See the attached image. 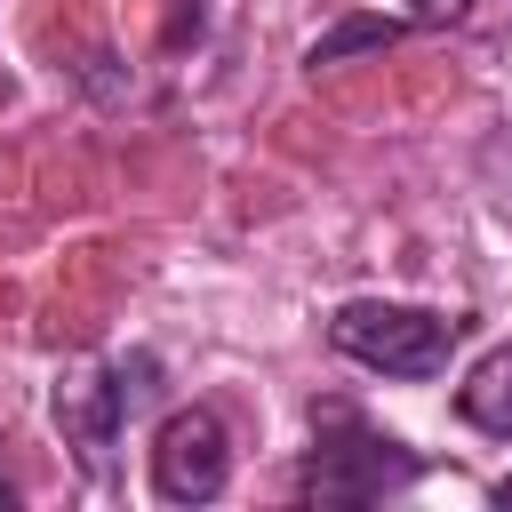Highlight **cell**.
<instances>
[{"label": "cell", "instance_id": "cell-2", "mask_svg": "<svg viewBox=\"0 0 512 512\" xmlns=\"http://www.w3.org/2000/svg\"><path fill=\"white\" fill-rule=\"evenodd\" d=\"M160 392V360L152 352H128V360H112V368H64L56 376V392H48V408H56V432H64V448L104 480L112 472V440H120V424L144 408Z\"/></svg>", "mask_w": 512, "mask_h": 512}, {"label": "cell", "instance_id": "cell-8", "mask_svg": "<svg viewBox=\"0 0 512 512\" xmlns=\"http://www.w3.org/2000/svg\"><path fill=\"white\" fill-rule=\"evenodd\" d=\"M496 504H512V480H504V488H496Z\"/></svg>", "mask_w": 512, "mask_h": 512}, {"label": "cell", "instance_id": "cell-1", "mask_svg": "<svg viewBox=\"0 0 512 512\" xmlns=\"http://www.w3.org/2000/svg\"><path fill=\"white\" fill-rule=\"evenodd\" d=\"M328 344L376 376H400V384H424L448 368V352L464 344V320L456 312H424V304H384V296H352L328 312Z\"/></svg>", "mask_w": 512, "mask_h": 512}, {"label": "cell", "instance_id": "cell-3", "mask_svg": "<svg viewBox=\"0 0 512 512\" xmlns=\"http://www.w3.org/2000/svg\"><path fill=\"white\" fill-rule=\"evenodd\" d=\"M416 472H424L416 448L360 424L352 408H320V432H312V456H304V496L312 504H376V496L408 488Z\"/></svg>", "mask_w": 512, "mask_h": 512}, {"label": "cell", "instance_id": "cell-5", "mask_svg": "<svg viewBox=\"0 0 512 512\" xmlns=\"http://www.w3.org/2000/svg\"><path fill=\"white\" fill-rule=\"evenodd\" d=\"M456 416H464L472 432H488V440H512V344H496V352H480V360L464 368Z\"/></svg>", "mask_w": 512, "mask_h": 512}, {"label": "cell", "instance_id": "cell-7", "mask_svg": "<svg viewBox=\"0 0 512 512\" xmlns=\"http://www.w3.org/2000/svg\"><path fill=\"white\" fill-rule=\"evenodd\" d=\"M472 0H400V24H448V16H464Z\"/></svg>", "mask_w": 512, "mask_h": 512}, {"label": "cell", "instance_id": "cell-6", "mask_svg": "<svg viewBox=\"0 0 512 512\" xmlns=\"http://www.w3.org/2000/svg\"><path fill=\"white\" fill-rule=\"evenodd\" d=\"M400 32H408L400 16H360V24H336L328 40H312V56H304V64L320 72V64H344V56H360V48H384V40H400Z\"/></svg>", "mask_w": 512, "mask_h": 512}, {"label": "cell", "instance_id": "cell-4", "mask_svg": "<svg viewBox=\"0 0 512 512\" xmlns=\"http://www.w3.org/2000/svg\"><path fill=\"white\" fill-rule=\"evenodd\" d=\"M232 480V440L208 408H176L152 432V496L160 504H216Z\"/></svg>", "mask_w": 512, "mask_h": 512}]
</instances>
